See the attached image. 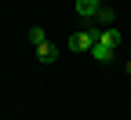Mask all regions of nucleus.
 <instances>
[{
  "instance_id": "nucleus-5",
  "label": "nucleus",
  "mask_w": 131,
  "mask_h": 120,
  "mask_svg": "<svg viewBox=\"0 0 131 120\" xmlns=\"http://www.w3.org/2000/svg\"><path fill=\"white\" fill-rule=\"evenodd\" d=\"M91 55H95V62H109V58H113V47H106V44H95V47H91Z\"/></svg>"
},
{
  "instance_id": "nucleus-1",
  "label": "nucleus",
  "mask_w": 131,
  "mask_h": 120,
  "mask_svg": "<svg viewBox=\"0 0 131 120\" xmlns=\"http://www.w3.org/2000/svg\"><path fill=\"white\" fill-rule=\"evenodd\" d=\"M95 40H98V29H84V33H73L69 37V51H91L95 47Z\"/></svg>"
},
{
  "instance_id": "nucleus-8",
  "label": "nucleus",
  "mask_w": 131,
  "mask_h": 120,
  "mask_svg": "<svg viewBox=\"0 0 131 120\" xmlns=\"http://www.w3.org/2000/svg\"><path fill=\"white\" fill-rule=\"evenodd\" d=\"M98 4H109V0H98Z\"/></svg>"
},
{
  "instance_id": "nucleus-7",
  "label": "nucleus",
  "mask_w": 131,
  "mask_h": 120,
  "mask_svg": "<svg viewBox=\"0 0 131 120\" xmlns=\"http://www.w3.org/2000/svg\"><path fill=\"white\" fill-rule=\"evenodd\" d=\"M29 40H33V44H44V40H47V33H44L40 26H33V29H29Z\"/></svg>"
},
{
  "instance_id": "nucleus-2",
  "label": "nucleus",
  "mask_w": 131,
  "mask_h": 120,
  "mask_svg": "<svg viewBox=\"0 0 131 120\" xmlns=\"http://www.w3.org/2000/svg\"><path fill=\"white\" fill-rule=\"evenodd\" d=\"M95 44H106V47H113L117 51V44H120V33L113 29V26H106V29H98V40Z\"/></svg>"
},
{
  "instance_id": "nucleus-6",
  "label": "nucleus",
  "mask_w": 131,
  "mask_h": 120,
  "mask_svg": "<svg viewBox=\"0 0 131 120\" xmlns=\"http://www.w3.org/2000/svg\"><path fill=\"white\" fill-rule=\"evenodd\" d=\"M95 22H102V26H113V7H109V4H102V7H98V15H95Z\"/></svg>"
},
{
  "instance_id": "nucleus-4",
  "label": "nucleus",
  "mask_w": 131,
  "mask_h": 120,
  "mask_svg": "<svg viewBox=\"0 0 131 120\" xmlns=\"http://www.w3.org/2000/svg\"><path fill=\"white\" fill-rule=\"evenodd\" d=\"M37 55H40V62H55V58H58V51H55V44H47V40H44V44H37Z\"/></svg>"
},
{
  "instance_id": "nucleus-3",
  "label": "nucleus",
  "mask_w": 131,
  "mask_h": 120,
  "mask_svg": "<svg viewBox=\"0 0 131 120\" xmlns=\"http://www.w3.org/2000/svg\"><path fill=\"white\" fill-rule=\"evenodd\" d=\"M98 7H102L98 0H77V15H80V18H95Z\"/></svg>"
}]
</instances>
